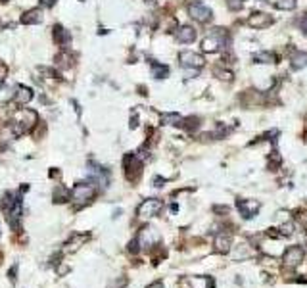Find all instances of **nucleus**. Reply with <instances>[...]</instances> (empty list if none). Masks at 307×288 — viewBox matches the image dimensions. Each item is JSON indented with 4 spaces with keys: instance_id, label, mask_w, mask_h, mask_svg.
<instances>
[{
    "instance_id": "1",
    "label": "nucleus",
    "mask_w": 307,
    "mask_h": 288,
    "mask_svg": "<svg viewBox=\"0 0 307 288\" xmlns=\"http://www.w3.org/2000/svg\"><path fill=\"white\" fill-rule=\"evenodd\" d=\"M39 123V115L35 110H29V108H19L12 113V119H10V129H12V135L14 137H21L29 131H33V127Z\"/></svg>"
},
{
    "instance_id": "2",
    "label": "nucleus",
    "mask_w": 307,
    "mask_h": 288,
    "mask_svg": "<svg viewBox=\"0 0 307 288\" xmlns=\"http://www.w3.org/2000/svg\"><path fill=\"white\" fill-rule=\"evenodd\" d=\"M94 187L92 185H89V183H79V185H75L73 187V191L69 192V200L73 202V206L75 208H81V206H87L92 198H94Z\"/></svg>"
},
{
    "instance_id": "3",
    "label": "nucleus",
    "mask_w": 307,
    "mask_h": 288,
    "mask_svg": "<svg viewBox=\"0 0 307 288\" xmlns=\"http://www.w3.org/2000/svg\"><path fill=\"white\" fill-rule=\"evenodd\" d=\"M123 167H125V175L129 181H138V177L142 173V161L137 154H127L123 160Z\"/></svg>"
},
{
    "instance_id": "4",
    "label": "nucleus",
    "mask_w": 307,
    "mask_h": 288,
    "mask_svg": "<svg viewBox=\"0 0 307 288\" xmlns=\"http://www.w3.org/2000/svg\"><path fill=\"white\" fill-rule=\"evenodd\" d=\"M225 43V29H213L204 41H202V50L204 52H217Z\"/></svg>"
},
{
    "instance_id": "5",
    "label": "nucleus",
    "mask_w": 307,
    "mask_h": 288,
    "mask_svg": "<svg viewBox=\"0 0 307 288\" xmlns=\"http://www.w3.org/2000/svg\"><path fill=\"white\" fill-rule=\"evenodd\" d=\"M161 208H163L161 200H157V198H150V200H144V202L138 206L137 215H138L140 219H150V217L157 215V213L161 211Z\"/></svg>"
},
{
    "instance_id": "6",
    "label": "nucleus",
    "mask_w": 307,
    "mask_h": 288,
    "mask_svg": "<svg viewBox=\"0 0 307 288\" xmlns=\"http://www.w3.org/2000/svg\"><path fill=\"white\" fill-rule=\"evenodd\" d=\"M179 60H181V65H183V67L194 69V71L204 65V58H202L200 54H196V52H183V54L179 56Z\"/></svg>"
},
{
    "instance_id": "7",
    "label": "nucleus",
    "mask_w": 307,
    "mask_h": 288,
    "mask_svg": "<svg viewBox=\"0 0 307 288\" xmlns=\"http://www.w3.org/2000/svg\"><path fill=\"white\" fill-rule=\"evenodd\" d=\"M188 14H190V17H194V19L200 21V23H205V21L211 19V10H209L207 6H204L202 2L190 4V6H188Z\"/></svg>"
},
{
    "instance_id": "8",
    "label": "nucleus",
    "mask_w": 307,
    "mask_h": 288,
    "mask_svg": "<svg viewBox=\"0 0 307 288\" xmlns=\"http://www.w3.org/2000/svg\"><path fill=\"white\" fill-rule=\"evenodd\" d=\"M157 240H159V235L154 231L152 227H144V229L138 233V237H137V246H140V248H150Z\"/></svg>"
},
{
    "instance_id": "9",
    "label": "nucleus",
    "mask_w": 307,
    "mask_h": 288,
    "mask_svg": "<svg viewBox=\"0 0 307 288\" xmlns=\"http://www.w3.org/2000/svg\"><path fill=\"white\" fill-rule=\"evenodd\" d=\"M304 261V250L300 246H292L290 250H286L284 254V263L288 267H298Z\"/></svg>"
},
{
    "instance_id": "10",
    "label": "nucleus",
    "mask_w": 307,
    "mask_h": 288,
    "mask_svg": "<svg viewBox=\"0 0 307 288\" xmlns=\"http://www.w3.org/2000/svg\"><path fill=\"white\" fill-rule=\"evenodd\" d=\"M273 23V17L269 14H254L248 17V25L254 27V29H265Z\"/></svg>"
},
{
    "instance_id": "11",
    "label": "nucleus",
    "mask_w": 307,
    "mask_h": 288,
    "mask_svg": "<svg viewBox=\"0 0 307 288\" xmlns=\"http://www.w3.org/2000/svg\"><path fill=\"white\" fill-rule=\"evenodd\" d=\"M43 21V10L41 8H31L21 16V23L23 25H37Z\"/></svg>"
},
{
    "instance_id": "12",
    "label": "nucleus",
    "mask_w": 307,
    "mask_h": 288,
    "mask_svg": "<svg viewBox=\"0 0 307 288\" xmlns=\"http://www.w3.org/2000/svg\"><path fill=\"white\" fill-rule=\"evenodd\" d=\"M175 37H177V41H179V43L188 45V43H194V41H196V31H194L190 25H183V27H179V29H177Z\"/></svg>"
},
{
    "instance_id": "13",
    "label": "nucleus",
    "mask_w": 307,
    "mask_h": 288,
    "mask_svg": "<svg viewBox=\"0 0 307 288\" xmlns=\"http://www.w3.org/2000/svg\"><path fill=\"white\" fill-rule=\"evenodd\" d=\"M31 98H33V91H31L29 87H17L15 93L12 95V100H14L17 106H25L27 102H31Z\"/></svg>"
},
{
    "instance_id": "14",
    "label": "nucleus",
    "mask_w": 307,
    "mask_h": 288,
    "mask_svg": "<svg viewBox=\"0 0 307 288\" xmlns=\"http://www.w3.org/2000/svg\"><path fill=\"white\" fill-rule=\"evenodd\" d=\"M238 208L244 213V217H254L257 211H259L261 204L257 200H246V202H238Z\"/></svg>"
},
{
    "instance_id": "15",
    "label": "nucleus",
    "mask_w": 307,
    "mask_h": 288,
    "mask_svg": "<svg viewBox=\"0 0 307 288\" xmlns=\"http://www.w3.org/2000/svg\"><path fill=\"white\" fill-rule=\"evenodd\" d=\"M54 41L61 48H67L69 41H71V35H69V31H65L61 25H56V27H54Z\"/></svg>"
},
{
    "instance_id": "16",
    "label": "nucleus",
    "mask_w": 307,
    "mask_h": 288,
    "mask_svg": "<svg viewBox=\"0 0 307 288\" xmlns=\"http://www.w3.org/2000/svg\"><path fill=\"white\" fill-rule=\"evenodd\" d=\"M71 64H73L71 54H67V52H60V54L56 56V67H60V69H67V67H71Z\"/></svg>"
},
{
    "instance_id": "17",
    "label": "nucleus",
    "mask_w": 307,
    "mask_h": 288,
    "mask_svg": "<svg viewBox=\"0 0 307 288\" xmlns=\"http://www.w3.org/2000/svg\"><path fill=\"white\" fill-rule=\"evenodd\" d=\"M215 250H217V252H221V254L229 252V250H230V237H227V235H219V237L215 239Z\"/></svg>"
},
{
    "instance_id": "18",
    "label": "nucleus",
    "mask_w": 307,
    "mask_h": 288,
    "mask_svg": "<svg viewBox=\"0 0 307 288\" xmlns=\"http://www.w3.org/2000/svg\"><path fill=\"white\" fill-rule=\"evenodd\" d=\"M292 67L294 69H304L307 67V52H296L292 56Z\"/></svg>"
},
{
    "instance_id": "19",
    "label": "nucleus",
    "mask_w": 307,
    "mask_h": 288,
    "mask_svg": "<svg viewBox=\"0 0 307 288\" xmlns=\"http://www.w3.org/2000/svg\"><path fill=\"white\" fill-rule=\"evenodd\" d=\"M152 65V75L155 79H163L167 73H169V69L165 67V65H161V64H157V62H152L150 64Z\"/></svg>"
},
{
    "instance_id": "20",
    "label": "nucleus",
    "mask_w": 307,
    "mask_h": 288,
    "mask_svg": "<svg viewBox=\"0 0 307 288\" xmlns=\"http://www.w3.org/2000/svg\"><path fill=\"white\" fill-rule=\"evenodd\" d=\"M188 283L192 285V288H209L211 287V281L204 279V277H194V279H188Z\"/></svg>"
},
{
    "instance_id": "21",
    "label": "nucleus",
    "mask_w": 307,
    "mask_h": 288,
    "mask_svg": "<svg viewBox=\"0 0 307 288\" xmlns=\"http://www.w3.org/2000/svg\"><path fill=\"white\" fill-rule=\"evenodd\" d=\"M163 123H167V125H181L183 117L179 113H165L163 115Z\"/></svg>"
},
{
    "instance_id": "22",
    "label": "nucleus",
    "mask_w": 307,
    "mask_h": 288,
    "mask_svg": "<svg viewBox=\"0 0 307 288\" xmlns=\"http://www.w3.org/2000/svg\"><path fill=\"white\" fill-rule=\"evenodd\" d=\"M54 200H56V202H65V200H69V191H67L65 187H58V189L54 191Z\"/></svg>"
},
{
    "instance_id": "23",
    "label": "nucleus",
    "mask_w": 307,
    "mask_h": 288,
    "mask_svg": "<svg viewBox=\"0 0 307 288\" xmlns=\"http://www.w3.org/2000/svg\"><path fill=\"white\" fill-rule=\"evenodd\" d=\"M275 6L278 10H294L296 8V0H278Z\"/></svg>"
},
{
    "instance_id": "24",
    "label": "nucleus",
    "mask_w": 307,
    "mask_h": 288,
    "mask_svg": "<svg viewBox=\"0 0 307 288\" xmlns=\"http://www.w3.org/2000/svg\"><path fill=\"white\" fill-rule=\"evenodd\" d=\"M257 60L263 62V64H273V62H275V54H271V52H261V54H257Z\"/></svg>"
},
{
    "instance_id": "25",
    "label": "nucleus",
    "mask_w": 307,
    "mask_h": 288,
    "mask_svg": "<svg viewBox=\"0 0 307 288\" xmlns=\"http://www.w3.org/2000/svg\"><path fill=\"white\" fill-rule=\"evenodd\" d=\"M280 231H282V235H284V237H290V235L294 233V223H292V221L284 223V225L280 227Z\"/></svg>"
},
{
    "instance_id": "26",
    "label": "nucleus",
    "mask_w": 307,
    "mask_h": 288,
    "mask_svg": "<svg viewBox=\"0 0 307 288\" xmlns=\"http://www.w3.org/2000/svg\"><path fill=\"white\" fill-rule=\"evenodd\" d=\"M8 77V65L4 62H0V85L4 83V79Z\"/></svg>"
},
{
    "instance_id": "27",
    "label": "nucleus",
    "mask_w": 307,
    "mask_h": 288,
    "mask_svg": "<svg viewBox=\"0 0 307 288\" xmlns=\"http://www.w3.org/2000/svg\"><path fill=\"white\" fill-rule=\"evenodd\" d=\"M229 6L230 10H240L244 6V0H229Z\"/></svg>"
},
{
    "instance_id": "28",
    "label": "nucleus",
    "mask_w": 307,
    "mask_h": 288,
    "mask_svg": "<svg viewBox=\"0 0 307 288\" xmlns=\"http://www.w3.org/2000/svg\"><path fill=\"white\" fill-rule=\"evenodd\" d=\"M148 288H165V287H163L161 283H154V285H150Z\"/></svg>"
},
{
    "instance_id": "29",
    "label": "nucleus",
    "mask_w": 307,
    "mask_h": 288,
    "mask_svg": "<svg viewBox=\"0 0 307 288\" xmlns=\"http://www.w3.org/2000/svg\"><path fill=\"white\" fill-rule=\"evenodd\" d=\"M43 4H46V6H50V4H54V0H41Z\"/></svg>"
}]
</instances>
